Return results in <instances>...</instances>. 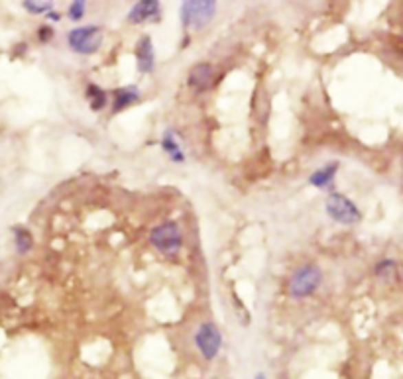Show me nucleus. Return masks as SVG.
Segmentation results:
<instances>
[{
    "label": "nucleus",
    "instance_id": "f8f14e48",
    "mask_svg": "<svg viewBox=\"0 0 403 379\" xmlns=\"http://www.w3.org/2000/svg\"><path fill=\"white\" fill-rule=\"evenodd\" d=\"M162 148L169 155V160L173 163H183L185 162V153L181 149L179 142H177V136L173 130H166L162 136Z\"/></svg>",
    "mask_w": 403,
    "mask_h": 379
},
{
    "label": "nucleus",
    "instance_id": "4468645a",
    "mask_svg": "<svg viewBox=\"0 0 403 379\" xmlns=\"http://www.w3.org/2000/svg\"><path fill=\"white\" fill-rule=\"evenodd\" d=\"M87 98H89V105L93 110H102L107 107V93L95 83L87 85Z\"/></svg>",
    "mask_w": 403,
    "mask_h": 379
},
{
    "label": "nucleus",
    "instance_id": "f03ea898",
    "mask_svg": "<svg viewBox=\"0 0 403 379\" xmlns=\"http://www.w3.org/2000/svg\"><path fill=\"white\" fill-rule=\"evenodd\" d=\"M67 43L69 47L79 55L97 54L102 45V30L95 24L91 26H79L71 30L67 34Z\"/></svg>",
    "mask_w": 403,
    "mask_h": 379
},
{
    "label": "nucleus",
    "instance_id": "dca6fc26",
    "mask_svg": "<svg viewBox=\"0 0 403 379\" xmlns=\"http://www.w3.org/2000/svg\"><path fill=\"white\" fill-rule=\"evenodd\" d=\"M85 10H87V2H83V0H75V2H71L69 6V18L73 22H77V20H81L85 16Z\"/></svg>",
    "mask_w": 403,
    "mask_h": 379
},
{
    "label": "nucleus",
    "instance_id": "aec40b11",
    "mask_svg": "<svg viewBox=\"0 0 403 379\" xmlns=\"http://www.w3.org/2000/svg\"><path fill=\"white\" fill-rule=\"evenodd\" d=\"M256 379H265V376L264 373H258V376H256Z\"/></svg>",
    "mask_w": 403,
    "mask_h": 379
},
{
    "label": "nucleus",
    "instance_id": "1a4fd4ad",
    "mask_svg": "<svg viewBox=\"0 0 403 379\" xmlns=\"http://www.w3.org/2000/svg\"><path fill=\"white\" fill-rule=\"evenodd\" d=\"M187 85L195 89L197 93H205L207 89H210L213 85V67L209 63H199L189 71V77H187Z\"/></svg>",
    "mask_w": 403,
    "mask_h": 379
},
{
    "label": "nucleus",
    "instance_id": "2eb2a0df",
    "mask_svg": "<svg viewBox=\"0 0 403 379\" xmlns=\"http://www.w3.org/2000/svg\"><path fill=\"white\" fill-rule=\"evenodd\" d=\"M24 8L32 14H50L54 10V2H36V0H26L22 2Z\"/></svg>",
    "mask_w": 403,
    "mask_h": 379
},
{
    "label": "nucleus",
    "instance_id": "9b49d317",
    "mask_svg": "<svg viewBox=\"0 0 403 379\" xmlns=\"http://www.w3.org/2000/svg\"><path fill=\"white\" fill-rule=\"evenodd\" d=\"M336 171H338V162L327 163V165H323L320 169H317L315 173H311V177H309V183H311L313 187L325 189V187H329V185L333 183Z\"/></svg>",
    "mask_w": 403,
    "mask_h": 379
},
{
    "label": "nucleus",
    "instance_id": "20e7f679",
    "mask_svg": "<svg viewBox=\"0 0 403 379\" xmlns=\"http://www.w3.org/2000/svg\"><path fill=\"white\" fill-rule=\"evenodd\" d=\"M217 14V2L213 0H187L181 4V22L185 28H203Z\"/></svg>",
    "mask_w": 403,
    "mask_h": 379
},
{
    "label": "nucleus",
    "instance_id": "6e6552de",
    "mask_svg": "<svg viewBox=\"0 0 403 379\" xmlns=\"http://www.w3.org/2000/svg\"><path fill=\"white\" fill-rule=\"evenodd\" d=\"M160 16V2L157 0H140L136 2L130 12H128V22L130 24H142Z\"/></svg>",
    "mask_w": 403,
    "mask_h": 379
},
{
    "label": "nucleus",
    "instance_id": "f3484780",
    "mask_svg": "<svg viewBox=\"0 0 403 379\" xmlns=\"http://www.w3.org/2000/svg\"><path fill=\"white\" fill-rule=\"evenodd\" d=\"M393 261L391 259H382L378 266H375V275H386V273H389V270H393Z\"/></svg>",
    "mask_w": 403,
    "mask_h": 379
},
{
    "label": "nucleus",
    "instance_id": "6ab92c4d",
    "mask_svg": "<svg viewBox=\"0 0 403 379\" xmlns=\"http://www.w3.org/2000/svg\"><path fill=\"white\" fill-rule=\"evenodd\" d=\"M45 16H47V18H50L52 22H59V20H61V14L54 12V10H52V12H50V14H45Z\"/></svg>",
    "mask_w": 403,
    "mask_h": 379
},
{
    "label": "nucleus",
    "instance_id": "ddd939ff",
    "mask_svg": "<svg viewBox=\"0 0 403 379\" xmlns=\"http://www.w3.org/2000/svg\"><path fill=\"white\" fill-rule=\"evenodd\" d=\"M12 234H14V246L16 250H18V254H28L30 250H32V246H34L32 232L28 228H24V226H16Z\"/></svg>",
    "mask_w": 403,
    "mask_h": 379
},
{
    "label": "nucleus",
    "instance_id": "a211bd4d",
    "mask_svg": "<svg viewBox=\"0 0 403 379\" xmlns=\"http://www.w3.org/2000/svg\"><path fill=\"white\" fill-rule=\"evenodd\" d=\"M38 38H40L42 43H47V41L54 38V30H52L50 26H42L40 30H38Z\"/></svg>",
    "mask_w": 403,
    "mask_h": 379
},
{
    "label": "nucleus",
    "instance_id": "9d476101",
    "mask_svg": "<svg viewBox=\"0 0 403 379\" xmlns=\"http://www.w3.org/2000/svg\"><path fill=\"white\" fill-rule=\"evenodd\" d=\"M140 100V91L136 87H122V89H116L114 95H112V112L118 114L120 110L132 107L134 102Z\"/></svg>",
    "mask_w": 403,
    "mask_h": 379
},
{
    "label": "nucleus",
    "instance_id": "7ed1b4c3",
    "mask_svg": "<svg viewBox=\"0 0 403 379\" xmlns=\"http://www.w3.org/2000/svg\"><path fill=\"white\" fill-rule=\"evenodd\" d=\"M150 242L164 256H175L181 250V244H183V234H181L179 226L173 220H167V222H162L153 228L152 234H150Z\"/></svg>",
    "mask_w": 403,
    "mask_h": 379
},
{
    "label": "nucleus",
    "instance_id": "423d86ee",
    "mask_svg": "<svg viewBox=\"0 0 403 379\" xmlns=\"http://www.w3.org/2000/svg\"><path fill=\"white\" fill-rule=\"evenodd\" d=\"M195 346L205 360H215L223 348V334L213 323H203L195 332Z\"/></svg>",
    "mask_w": 403,
    "mask_h": 379
},
{
    "label": "nucleus",
    "instance_id": "39448f33",
    "mask_svg": "<svg viewBox=\"0 0 403 379\" xmlns=\"http://www.w3.org/2000/svg\"><path fill=\"white\" fill-rule=\"evenodd\" d=\"M325 208H327L329 217L338 224H348L350 226V224H356L362 220L358 206L342 193H331L325 201Z\"/></svg>",
    "mask_w": 403,
    "mask_h": 379
},
{
    "label": "nucleus",
    "instance_id": "f257e3e1",
    "mask_svg": "<svg viewBox=\"0 0 403 379\" xmlns=\"http://www.w3.org/2000/svg\"><path fill=\"white\" fill-rule=\"evenodd\" d=\"M323 281V271L315 263H307L293 273L287 283V293L293 299H307L317 293Z\"/></svg>",
    "mask_w": 403,
    "mask_h": 379
},
{
    "label": "nucleus",
    "instance_id": "0eeeda50",
    "mask_svg": "<svg viewBox=\"0 0 403 379\" xmlns=\"http://www.w3.org/2000/svg\"><path fill=\"white\" fill-rule=\"evenodd\" d=\"M136 61H138V71L148 75L155 69V50L150 36H142L136 43Z\"/></svg>",
    "mask_w": 403,
    "mask_h": 379
}]
</instances>
